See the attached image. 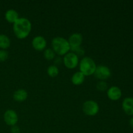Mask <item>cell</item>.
<instances>
[{
    "label": "cell",
    "instance_id": "6da1fadb",
    "mask_svg": "<svg viewBox=\"0 0 133 133\" xmlns=\"http://www.w3.org/2000/svg\"><path fill=\"white\" fill-rule=\"evenodd\" d=\"M13 31L18 38H25L31 32V23L27 18H18L13 25Z\"/></svg>",
    "mask_w": 133,
    "mask_h": 133
},
{
    "label": "cell",
    "instance_id": "7a4b0ae2",
    "mask_svg": "<svg viewBox=\"0 0 133 133\" xmlns=\"http://www.w3.org/2000/svg\"><path fill=\"white\" fill-rule=\"evenodd\" d=\"M53 51L59 55L67 54L70 51V46L68 41L62 37H56L52 41Z\"/></svg>",
    "mask_w": 133,
    "mask_h": 133
},
{
    "label": "cell",
    "instance_id": "3957f363",
    "mask_svg": "<svg viewBox=\"0 0 133 133\" xmlns=\"http://www.w3.org/2000/svg\"><path fill=\"white\" fill-rule=\"evenodd\" d=\"M80 71L83 75H91L94 74L96 69L97 68L96 63L90 57H84L80 62Z\"/></svg>",
    "mask_w": 133,
    "mask_h": 133
},
{
    "label": "cell",
    "instance_id": "277c9868",
    "mask_svg": "<svg viewBox=\"0 0 133 133\" xmlns=\"http://www.w3.org/2000/svg\"><path fill=\"white\" fill-rule=\"evenodd\" d=\"M83 110L88 116H95L99 112V105L94 101H87L83 105Z\"/></svg>",
    "mask_w": 133,
    "mask_h": 133
},
{
    "label": "cell",
    "instance_id": "5b68a950",
    "mask_svg": "<svg viewBox=\"0 0 133 133\" xmlns=\"http://www.w3.org/2000/svg\"><path fill=\"white\" fill-rule=\"evenodd\" d=\"M79 62L78 56L74 53H68L64 57V63L66 68L74 69L77 66Z\"/></svg>",
    "mask_w": 133,
    "mask_h": 133
},
{
    "label": "cell",
    "instance_id": "8992f818",
    "mask_svg": "<svg viewBox=\"0 0 133 133\" xmlns=\"http://www.w3.org/2000/svg\"><path fill=\"white\" fill-rule=\"evenodd\" d=\"M94 74L97 79H101V80H105V79L110 77L111 75V72H110V69L107 66L101 65L96 68V71Z\"/></svg>",
    "mask_w": 133,
    "mask_h": 133
},
{
    "label": "cell",
    "instance_id": "52a82bcc",
    "mask_svg": "<svg viewBox=\"0 0 133 133\" xmlns=\"http://www.w3.org/2000/svg\"><path fill=\"white\" fill-rule=\"evenodd\" d=\"M18 115L14 110H8L4 114V121L8 125H15L18 122Z\"/></svg>",
    "mask_w": 133,
    "mask_h": 133
},
{
    "label": "cell",
    "instance_id": "ba28073f",
    "mask_svg": "<svg viewBox=\"0 0 133 133\" xmlns=\"http://www.w3.org/2000/svg\"><path fill=\"white\" fill-rule=\"evenodd\" d=\"M83 42V36L79 33H74L69 38L68 43L70 44V49L80 47Z\"/></svg>",
    "mask_w": 133,
    "mask_h": 133
},
{
    "label": "cell",
    "instance_id": "9c48e42d",
    "mask_svg": "<svg viewBox=\"0 0 133 133\" xmlns=\"http://www.w3.org/2000/svg\"><path fill=\"white\" fill-rule=\"evenodd\" d=\"M32 44L34 49L37 51H42L43 49H45L47 42L43 36H37L33 38Z\"/></svg>",
    "mask_w": 133,
    "mask_h": 133
},
{
    "label": "cell",
    "instance_id": "30bf717a",
    "mask_svg": "<svg viewBox=\"0 0 133 133\" xmlns=\"http://www.w3.org/2000/svg\"><path fill=\"white\" fill-rule=\"evenodd\" d=\"M107 96L112 101H117L122 96V91L118 87H112L108 90Z\"/></svg>",
    "mask_w": 133,
    "mask_h": 133
},
{
    "label": "cell",
    "instance_id": "8fae6325",
    "mask_svg": "<svg viewBox=\"0 0 133 133\" xmlns=\"http://www.w3.org/2000/svg\"><path fill=\"white\" fill-rule=\"evenodd\" d=\"M123 110L127 115H133V98L127 97L122 103Z\"/></svg>",
    "mask_w": 133,
    "mask_h": 133
},
{
    "label": "cell",
    "instance_id": "7c38bea8",
    "mask_svg": "<svg viewBox=\"0 0 133 133\" xmlns=\"http://www.w3.org/2000/svg\"><path fill=\"white\" fill-rule=\"evenodd\" d=\"M27 92L23 89H19L16 91L13 94V98L15 101L22 102L25 101L27 97Z\"/></svg>",
    "mask_w": 133,
    "mask_h": 133
},
{
    "label": "cell",
    "instance_id": "4fadbf2b",
    "mask_svg": "<svg viewBox=\"0 0 133 133\" xmlns=\"http://www.w3.org/2000/svg\"><path fill=\"white\" fill-rule=\"evenodd\" d=\"M18 18H18V12L13 9L8 10L5 13V19L9 23H14Z\"/></svg>",
    "mask_w": 133,
    "mask_h": 133
},
{
    "label": "cell",
    "instance_id": "5bb4252c",
    "mask_svg": "<svg viewBox=\"0 0 133 133\" xmlns=\"http://www.w3.org/2000/svg\"><path fill=\"white\" fill-rule=\"evenodd\" d=\"M84 75L81 71H78L74 74L71 77V82L75 85H80L84 82Z\"/></svg>",
    "mask_w": 133,
    "mask_h": 133
},
{
    "label": "cell",
    "instance_id": "9a60e30c",
    "mask_svg": "<svg viewBox=\"0 0 133 133\" xmlns=\"http://www.w3.org/2000/svg\"><path fill=\"white\" fill-rule=\"evenodd\" d=\"M10 45V39L5 35H0V48L3 50L7 49Z\"/></svg>",
    "mask_w": 133,
    "mask_h": 133
},
{
    "label": "cell",
    "instance_id": "2e32d148",
    "mask_svg": "<svg viewBox=\"0 0 133 133\" xmlns=\"http://www.w3.org/2000/svg\"><path fill=\"white\" fill-rule=\"evenodd\" d=\"M58 69L55 66H50L48 67V74L51 77H55L58 74Z\"/></svg>",
    "mask_w": 133,
    "mask_h": 133
},
{
    "label": "cell",
    "instance_id": "e0dca14e",
    "mask_svg": "<svg viewBox=\"0 0 133 133\" xmlns=\"http://www.w3.org/2000/svg\"><path fill=\"white\" fill-rule=\"evenodd\" d=\"M44 55L45 58H46L47 60H52L53 58H54L55 55V53L54 51L51 49H45V51L44 53Z\"/></svg>",
    "mask_w": 133,
    "mask_h": 133
},
{
    "label": "cell",
    "instance_id": "ac0fdd59",
    "mask_svg": "<svg viewBox=\"0 0 133 133\" xmlns=\"http://www.w3.org/2000/svg\"><path fill=\"white\" fill-rule=\"evenodd\" d=\"M108 86L105 82L104 81H100L97 83V88L100 91H105L106 90Z\"/></svg>",
    "mask_w": 133,
    "mask_h": 133
},
{
    "label": "cell",
    "instance_id": "d6986e66",
    "mask_svg": "<svg viewBox=\"0 0 133 133\" xmlns=\"http://www.w3.org/2000/svg\"><path fill=\"white\" fill-rule=\"evenodd\" d=\"M8 54L7 51L5 50H0V62H4L6 61L8 58Z\"/></svg>",
    "mask_w": 133,
    "mask_h": 133
},
{
    "label": "cell",
    "instance_id": "ffe728a7",
    "mask_svg": "<svg viewBox=\"0 0 133 133\" xmlns=\"http://www.w3.org/2000/svg\"><path fill=\"white\" fill-rule=\"evenodd\" d=\"M71 50H72L74 52H75V53H74L76 54L77 55H79V56H82L84 54V51L83 50L81 47H78V48H74V49H71Z\"/></svg>",
    "mask_w": 133,
    "mask_h": 133
},
{
    "label": "cell",
    "instance_id": "44dd1931",
    "mask_svg": "<svg viewBox=\"0 0 133 133\" xmlns=\"http://www.w3.org/2000/svg\"><path fill=\"white\" fill-rule=\"evenodd\" d=\"M11 132L12 133H20V129L19 127L16 125H14L11 128Z\"/></svg>",
    "mask_w": 133,
    "mask_h": 133
},
{
    "label": "cell",
    "instance_id": "7402d4cb",
    "mask_svg": "<svg viewBox=\"0 0 133 133\" xmlns=\"http://www.w3.org/2000/svg\"><path fill=\"white\" fill-rule=\"evenodd\" d=\"M129 123H130V125H131V127H133V118H131V119H130Z\"/></svg>",
    "mask_w": 133,
    "mask_h": 133
}]
</instances>
